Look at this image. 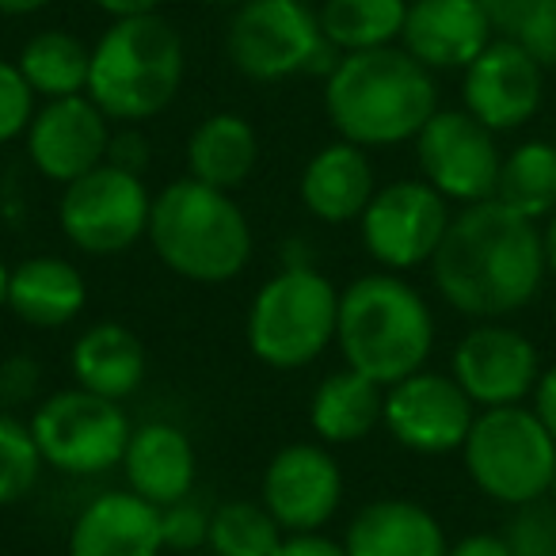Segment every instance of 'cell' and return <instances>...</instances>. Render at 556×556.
Masks as SVG:
<instances>
[{
  "label": "cell",
  "mask_w": 556,
  "mask_h": 556,
  "mask_svg": "<svg viewBox=\"0 0 556 556\" xmlns=\"http://www.w3.org/2000/svg\"><path fill=\"white\" fill-rule=\"evenodd\" d=\"M538 222L503 202H472L454 214L431 260L442 302L472 320H503L526 309L545 282Z\"/></svg>",
  "instance_id": "1"
},
{
  "label": "cell",
  "mask_w": 556,
  "mask_h": 556,
  "mask_svg": "<svg viewBox=\"0 0 556 556\" xmlns=\"http://www.w3.org/2000/svg\"><path fill=\"white\" fill-rule=\"evenodd\" d=\"M325 111L336 134L358 149L416 141L439 111V85L404 47L343 54L325 80Z\"/></svg>",
  "instance_id": "2"
},
{
  "label": "cell",
  "mask_w": 556,
  "mask_h": 556,
  "mask_svg": "<svg viewBox=\"0 0 556 556\" xmlns=\"http://www.w3.org/2000/svg\"><path fill=\"white\" fill-rule=\"evenodd\" d=\"M336 348L343 366L381 389L412 378L434 351V317L408 278L393 270H374L355 278L340 294Z\"/></svg>",
  "instance_id": "3"
},
{
  "label": "cell",
  "mask_w": 556,
  "mask_h": 556,
  "mask_svg": "<svg viewBox=\"0 0 556 556\" xmlns=\"http://www.w3.org/2000/svg\"><path fill=\"white\" fill-rule=\"evenodd\" d=\"M149 244L172 275L225 287L252 263V225L232 191L184 176L153 194L149 210Z\"/></svg>",
  "instance_id": "4"
},
{
  "label": "cell",
  "mask_w": 556,
  "mask_h": 556,
  "mask_svg": "<svg viewBox=\"0 0 556 556\" xmlns=\"http://www.w3.org/2000/svg\"><path fill=\"white\" fill-rule=\"evenodd\" d=\"M187 54L179 31L164 16L111 20L92 47L88 96L111 123L138 126L156 118L184 88Z\"/></svg>",
  "instance_id": "5"
},
{
  "label": "cell",
  "mask_w": 556,
  "mask_h": 556,
  "mask_svg": "<svg viewBox=\"0 0 556 556\" xmlns=\"http://www.w3.org/2000/svg\"><path fill=\"white\" fill-rule=\"evenodd\" d=\"M340 290L317 267H282L248 305V348L270 370H302L336 340Z\"/></svg>",
  "instance_id": "6"
},
{
  "label": "cell",
  "mask_w": 556,
  "mask_h": 556,
  "mask_svg": "<svg viewBox=\"0 0 556 556\" xmlns=\"http://www.w3.org/2000/svg\"><path fill=\"white\" fill-rule=\"evenodd\" d=\"M469 480L495 503L522 507L545 500L556 477V442L533 408H484L462 446Z\"/></svg>",
  "instance_id": "7"
},
{
  "label": "cell",
  "mask_w": 556,
  "mask_h": 556,
  "mask_svg": "<svg viewBox=\"0 0 556 556\" xmlns=\"http://www.w3.org/2000/svg\"><path fill=\"white\" fill-rule=\"evenodd\" d=\"M130 431L134 427L123 404L80 386L50 393L31 416V434L42 465L70 472V477H100V472L118 469Z\"/></svg>",
  "instance_id": "8"
},
{
  "label": "cell",
  "mask_w": 556,
  "mask_h": 556,
  "mask_svg": "<svg viewBox=\"0 0 556 556\" xmlns=\"http://www.w3.org/2000/svg\"><path fill=\"white\" fill-rule=\"evenodd\" d=\"M149 187L141 176L103 161L88 176L62 187L58 225L85 255H123L149 232Z\"/></svg>",
  "instance_id": "9"
},
{
  "label": "cell",
  "mask_w": 556,
  "mask_h": 556,
  "mask_svg": "<svg viewBox=\"0 0 556 556\" xmlns=\"http://www.w3.org/2000/svg\"><path fill=\"white\" fill-rule=\"evenodd\" d=\"M320 42V20L305 0H244L225 31V54L240 77L275 85L305 73Z\"/></svg>",
  "instance_id": "10"
},
{
  "label": "cell",
  "mask_w": 556,
  "mask_h": 556,
  "mask_svg": "<svg viewBox=\"0 0 556 556\" xmlns=\"http://www.w3.org/2000/svg\"><path fill=\"white\" fill-rule=\"evenodd\" d=\"M450 222V202L427 179H396L374 191L370 206L358 217V229L370 260L401 275L434 260Z\"/></svg>",
  "instance_id": "11"
},
{
  "label": "cell",
  "mask_w": 556,
  "mask_h": 556,
  "mask_svg": "<svg viewBox=\"0 0 556 556\" xmlns=\"http://www.w3.org/2000/svg\"><path fill=\"white\" fill-rule=\"evenodd\" d=\"M416 161L424 179L446 202H488L495 199L503 156L495 134L469 111H434L416 138Z\"/></svg>",
  "instance_id": "12"
},
{
  "label": "cell",
  "mask_w": 556,
  "mask_h": 556,
  "mask_svg": "<svg viewBox=\"0 0 556 556\" xmlns=\"http://www.w3.org/2000/svg\"><path fill=\"white\" fill-rule=\"evenodd\" d=\"M472 419H477V404L465 396L454 374L419 370L386 389V419L381 424L412 454L462 450Z\"/></svg>",
  "instance_id": "13"
},
{
  "label": "cell",
  "mask_w": 556,
  "mask_h": 556,
  "mask_svg": "<svg viewBox=\"0 0 556 556\" xmlns=\"http://www.w3.org/2000/svg\"><path fill=\"white\" fill-rule=\"evenodd\" d=\"M260 503L287 533H320L343 503L340 462L325 442H290L263 469Z\"/></svg>",
  "instance_id": "14"
},
{
  "label": "cell",
  "mask_w": 556,
  "mask_h": 556,
  "mask_svg": "<svg viewBox=\"0 0 556 556\" xmlns=\"http://www.w3.org/2000/svg\"><path fill=\"white\" fill-rule=\"evenodd\" d=\"M450 370L480 412L522 404L541 378L538 348L500 320H484L472 332H465L454 348Z\"/></svg>",
  "instance_id": "15"
},
{
  "label": "cell",
  "mask_w": 556,
  "mask_h": 556,
  "mask_svg": "<svg viewBox=\"0 0 556 556\" xmlns=\"http://www.w3.org/2000/svg\"><path fill=\"white\" fill-rule=\"evenodd\" d=\"M111 134H115L111 118L85 92L62 96V100H42L24 138L35 172L42 179H50V184L65 187L108 161Z\"/></svg>",
  "instance_id": "16"
},
{
  "label": "cell",
  "mask_w": 556,
  "mask_h": 556,
  "mask_svg": "<svg viewBox=\"0 0 556 556\" xmlns=\"http://www.w3.org/2000/svg\"><path fill=\"white\" fill-rule=\"evenodd\" d=\"M465 111L492 134L526 126L545 100V70L518 42L492 39L462 77Z\"/></svg>",
  "instance_id": "17"
},
{
  "label": "cell",
  "mask_w": 556,
  "mask_h": 556,
  "mask_svg": "<svg viewBox=\"0 0 556 556\" xmlns=\"http://www.w3.org/2000/svg\"><path fill=\"white\" fill-rule=\"evenodd\" d=\"M492 39L477 0H408L401 47L431 73L469 70Z\"/></svg>",
  "instance_id": "18"
},
{
  "label": "cell",
  "mask_w": 556,
  "mask_h": 556,
  "mask_svg": "<svg viewBox=\"0 0 556 556\" xmlns=\"http://www.w3.org/2000/svg\"><path fill=\"white\" fill-rule=\"evenodd\" d=\"M161 507L123 492H100L70 526V556H161Z\"/></svg>",
  "instance_id": "19"
},
{
  "label": "cell",
  "mask_w": 556,
  "mask_h": 556,
  "mask_svg": "<svg viewBox=\"0 0 556 556\" xmlns=\"http://www.w3.org/2000/svg\"><path fill=\"white\" fill-rule=\"evenodd\" d=\"M123 477L134 495L149 500L153 507H172V503L191 495L194 477H199L194 442L168 419H149L130 431L123 454Z\"/></svg>",
  "instance_id": "20"
},
{
  "label": "cell",
  "mask_w": 556,
  "mask_h": 556,
  "mask_svg": "<svg viewBox=\"0 0 556 556\" xmlns=\"http://www.w3.org/2000/svg\"><path fill=\"white\" fill-rule=\"evenodd\" d=\"M298 191H302L305 210L317 222L348 225L358 222L363 210L370 206L374 191H378V179H374V164L366 156V149L340 138L309 156Z\"/></svg>",
  "instance_id": "21"
},
{
  "label": "cell",
  "mask_w": 556,
  "mask_h": 556,
  "mask_svg": "<svg viewBox=\"0 0 556 556\" xmlns=\"http://www.w3.org/2000/svg\"><path fill=\"white\" fill-rule=\"evenodd\" d=\"M348 556H446L450 541L439 518L412 500H374L348 522Z\"/></svg>",
  "instance_id": "22"
},
{
  "label": "cell",
  "mask_w": 556,
  "mask_h": 556,
  "mask_svg": "<svg viewBox=\"0 0 556 556\" xmlns=\"http://www.w3.org/2000/svg\"><path fill=\"white\" fill-rule=\"evenodd\" d=\"M88 282L77 263L62 255H27L9 270L4 309L31 328H65L85 313Z\"/></svg>",
  "instance_id": "23"
},
{
  "label": "cell",
  "mask_w": 556,
  "mask_h": 556,
  "mask_svg": "<svg viewBox=\"0 0 556 556\" xmlns=\"http://www.w3.org/2000/svg\"><path fill=\"white\" fill-rule=\"evenodd\" d=\"M70 370L80 389L108 401H126L141 389L149 370L146 343L118 320H100L77 336L70 351Z\"/></svg>",
  "instance_id": "24"
},
{
  "label": "cell",
  "mask_w": 556,
  "mask_h": 556,
  "mask_svg": "<svg viewBox=\"0 0 556 556\" xmlns=\"http://www.w3.org/2000/svg\"><path fill=\"white\" fill-rule=\"evenodd\" d=\"M386 419V389L355 370H336L309 401V424L325 446H351Z\"/></svg>",
  "instance_id": "25"
},
{
  "label": "cell",
  "mask_w": 556,
  "mask_h": 556,
  "mask_svg": "<svg viewBox=\"0 0 556 556\" xmlns=\"http://www.w3.org/2000/svg\"><path fill=\"white\" fill-rule=\"evenodd\" d=\"M255 161H260V138H255L252 123L232 111H217L206 115L191 130L187 141V168L191 179L210 187L232 191L252 176Z\"/></svg>",
  "instance_id": "26"
},
{
  "label": "cell",
  "mask_w": 556,
  "mask_h": 556,
  "mask_svg": "<svg viewBox=\"0 0 556 556\" xmlns=\"http://www.w3.org/2000/svg\"><path fill=\"white\" fill-rule=\"evenodd\" d=\"M20 73L39 100H62V96H85L88 73H92V50L73 31H39L24 42L16 58Z\"/></svg>",
  "instance_id": "27"
},
{
  "label": "cell",
  "mask_w": 556,
  "mask_h": 556,
  "mask_svg": "<svg viewBox=\"0 0 556 556\" xmlns=\"http://www.w3.org/2000/svg\"><path fill=\"white\" fill-rule=\"evenodd\" d=\"M408 16V0H325L317 9L320 35L340 54L396 47Z\"/></svg>",
  "instance_id": "28"
},
{
  "label": "cell",
  "mask_w": 556,
  "mask_h": 556,
  "mask_svg": "<svg viewBox=\"0 0 556 556\" xmlns=\"http://www.w3.org/2000/svg\"><path fill=\"white\" fill-rule=\"evenodd\" d=\"M495 202H503L515 214L548 217L556 210V146L553 141H522L503 156Z\"/></svg>",
  "instance_id": "29"
},
{
  "label": "cell",
  "mask_w": 556,
  "mask_h": 556,
  "mask_svg": "<svg viewBox=\"0 0 556 556\" xmlns=\"http://www.w3.org/2000/svg\"><path fill=\"white\" fill-rule=\"evenodd\" d=\"M287 530L263 503L229 500L210 515V553L214 556H275Z\"/></svg>",
  "instance_id": "30"
},
{
  "label": "cell",
  "mask_w": 556,
  "mask_h": 556,
  "mask_svg": "<svg viewBox=\"0 0 556 556\" xmlns=\"http://www.w3.org/2000/svg\"><path fill=\"white\" fill-rule=\"evenodd\" d=\"M500 39H510L538 58L541 70L556 65V0H477Z\"/></svg>",
  "instance_id": "31"
},
{
  "label": "cell",
  "mask_w": 556,
  "mask_h": 556,
  "mask_svg": "<svg viewBox=\"0 0 556 556\" xmlns=\"http://www.w3.org/2000/svg\"><path fill=\"white\" fill-rule=\"evenodd\" d=\"M42 454L35 446L31 424L16 419L12 412H0V507L27 500L39 484Z\"/></svg>",
  "instance_id": "32"
},
{
  "label": "cell",
  "mask_w": 556,
  "mask_h": 556,
  "mask_svg": "<svg viewBox=\"0 0 556 556\" xmlns=\"http://www.w3.org/2000/svg\"><path fill=\"white\" fill-rule=\"evenodd\" d=\"M503 541L515 556H556V503L533 500L515 507Z\"/></svg>",
  "instance_id": "33"
},
{
  "label": "cell",
  "mask_w": 556,
  "mask_h": 556,
  "mask_svg": "<svg viewBox=\"0 0 556 556\" xmlns=\"http://www.w3.org/2000/svg\"><path fill=\"white\" fill-rule=\"evenodd\" d=\"M210 515H214V510L202 507L194 495L172 503V507H161L164 553L191 556V553H202V548H210Z\"/></svg>",
  "instance_id": "34"
},
{
  "label": "cell",
  "mask_w": 556,
  "mask_h": 556,
  "mask_svg": "<svg viewBox=\"0 0 556 556\" xmlns=\"http://www.w3.org/2000/svg\"><path fill=\"white\" fill-rule=\"evenodd\" d=\"M35 100H39V96L31 92V85L24 80L20 65L0 58V146L24 138L35 111H39Z\"/></svg>",
  "instance_id": "35"
},
{
  "label": "cell",
  "mask_w": 556,
  "mask_h": 556,
  "mask_svg": "<svg viewBox=\"0 0 556 556\" xmlns=\"http://www.w3.org/2000/svg\"><path fill=\"white\" fill-rule=\"evenodd\" d=\"M149 156H153V146H149V138L138 130V126H123V130L111 134L108 164H115V168H123V172H134V176H141V172L149 168Z\"/></svg>",
  "instance_id": "36"
},
{
  "label": "cell",
  "mask_w": 556,
  "mask_h": 556,
  "mask_svg": "<svg viewBox=\"0 0 556 556\" xmlns=\"http://www.w3.org/2000/svg\"><path fill=\"white\" fill-rule=\"evenodd\" d=\"M39 386V363L35 358H9V363L0 366V393L9 396L12 404L27 401Z\"/></svg>",
  "instance_id": "37"
},
{
  "label": "cell",
  "mask_w": 556,
  "mask_h": 556,
  "mask_svg": "<svg viewBox=\"0 0 556 556\" xmlns=\"http://www.w3.org/2000/svg\"><path fill=\"white\" fill-rule=\"evenodd\" d=\"M275 556H348L343 541H332L325 533H287Z\"/></svg>",
  "instance_id": "38"
},
{
  "label": "cell",
  "mask_w": 556,
  "mask_h": 556,
  "mask_svg": "<svg viewBox=\"0 0 556 556\" xmlns=\"http://www.w3.org/2000/svg\"><path fill=\"white\" fill-rule=\"evenodd\" d=\"M533 412H538V419L545 424V431L556 442V366L541 370L538 389H533Z\"/></svg>",
  "instance_id": "39"
},
{
  "label": "cell",
  "mask_w": 556,
  "mask_h": 556,
  "mask_svg": "<svg viewBox=\"0 0 556 556\" xmlns=\"http://www.w3.org/2000/svg\"><path fill=\"white\" fill-rule=\"evenodd\" d=\"M446 556H515V553H510V545L500 533H469L457 545H450Z\"/></svg>",
  "instance_id": "40"
},
{
  "label": "cell",
  "mask_w": 556,
  "mask_h": 556,
  "mask_svg": "<svg viewBox=\"0 0 556 556\" xmlns=\"http://www.w3.org/2000/svg\"><path fill=\"white\" fill-rule=\"evenodd\" d=\"M100 12H108L111 20H126V16H149V12L161 9V0H96Z\"/></svg>",
  "instance_id": "41"
},
{
  "label": "cell",
  "mask_w": 556,
  "mask_h": 556,
  "mask_svg": "<svg viewBox=\"0 0 556 556\" xmlns=\"http://www.w3.org/2000/svg\"><path fill=\"white\" fill-rule=\"evenodd\" d=\"M47 4H50V0H0V16L24 20V16H35V12H42Z\"/></svg>",
  "instance_id": "42"
},
{
  "label": "cell",
  "mask_w": 556,
  "mask_h": 556,
  "mask_svg": "<svg viewBox=\"0 0 556 556\" xmlns=\"http://www.w3.org/2000/svg\"><path fill=\"white\" fill-rule=\"evenodd\" d=\"M282 267H317L309 244H305V240H290L287 252H282Z\"/></svg>",
  "instance_id": "43"
},
{
  "label": "cell",
  "mask_w": 556,
  "mask_h": 556,
  "mask_svg": "<svg viewBox=\"0 0 556 556\" xmlns=\"http://www.w3.org/2000/svg\"><path fill=\"white\" fill-rule=\"evenodd\" d=\"M541 244H545V267L556 275V210L545 217V229H541Z\"/></svg>",
  "instance_id": "44"
},
{
  "label": "cell",
  "mask_w": 556,
  "mask_h": 556,
  "mask_svg": "<svg viewBox=\"0 0 556 556\" xmlns=\"http://www.w3.org/2000/svg\"><path fill=\"white\" fill-rule=\"evenodd\" d=\"M9 263L0 260V309H4V302H9Z\"/></svg>",
  "instance_id": "45"
},
{
  "label": "cell",
  "mask_w": 556,
  "mask_h": 556,
  "mask_svg": "<svg viewBox=\"0 0 556 556\" xmlns=\"http://www.w3.org/2000/svg\"><path fill=\"white\" fill-rule=\"evenodd\" d=\"M206 4H244V0H206Z\"/></svg>",
  "instance_id": "46"
},
{
  "label": "cell",
  "mask_w": 556,
  "mask_h": 556,
  "mask_svg": "<svg viewBox=\"0 0 556 556\" xmlns=\"http://www.w3.org/2000/svg\"><path fill=\"white\" fill-rule=\"evenodd\" d=\"M548 495H553V503H556V477H553V484H548Z\"/></svg>",
  "instance_id": "47"
},
{
  "label": "cell",
  "mask_w": 556,
  "mask_h": 556,
  "mask_svg": "<svg viewBox=\"0 0 556 556\" xmlns=\"http://www.w3.org/2000/svg\"><path fill=\"white\" fill-rule=\"evenodd\" d=\"M191 556H214V553H210V548H202V553H191Z\"/></svg>",
  "instance_id": "48"
},
{
  "label": "cell",
  "mask_w": 556,
  "mask_h": 556,
  "mask_svg": "<svg viewBox=\"0 0 556 556\" xmlns=\"http://www.w3.org/2000/svg\"><path fill=\"white\" fill-rule=\"evenodd\" d=\"M0 556H4V553H0Z\"/></svg>",
  "instance_id": "49"
}]
</instances>
